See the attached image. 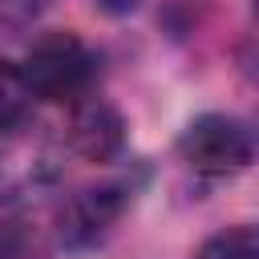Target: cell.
<instances>
[{
    "mask_svg": "<svg viewBox=\"0 0 259 259\" xmlns=\"http://www.w3.org/2000/svg\"><path fill=\"white\" fill-rule=\"evenodd\" d=\"M65 182V138L24 113L12 125H0V202L32 206L45 202Z\"/></svg>",
    "mask_w": 259,
    "mask_h": 259,
    "instance_id": "1",
    "label": "cell"
},
{
    "mask_svg": "<svg viewBox=\"0 0 259 259\" xmlns=\"http://www.w3.org/2000/svg\"><path fill=\"white\" fill-rule=\"evenodd\" d=\"M130 202V190L121 182H101V186H85L77 190L61 214H57V235L65 247H93L109 235V227L121 219Z\"/></svg>",
    "mask_w": 259,
    "mask_h": 259,
    "instance_id": "4",
    "label": "cell"
},
{
    "mask_svg": "<svg viewBox=\"0 0 259 259\" xmlns=\"http://www.w3.org/2000/svg\"><path fill=\"white\" fill-rule=\"evenodd\" d=\"M65 138H69V146H73L81 158H89V162H109V158H117V150H121V142H125V121H121V113H117L109 101L85 93V97L73 101Z\"/></svg>",
    "mask_w": 259,
    "mask_h": 259,
    "instance_id": "5",
    "label": "cell"
},
{
    "mask_svg": "<svg viewBox=\"0 0 259 259\" xmlns=\"http://www.w3.org/2000/svg\"><path fill=\"white\" fill-rule=\"evenodd\" d=\"M93 53L73 36V32H49L32 45L24 69V81L32 97L45 101H77L93 85Z\"/></svg>",
    "mask_w": 259,
    "mask_h": 259,
    "instance_id": "2",
    "label": "cell"
},
{
    "mask_svg": "<svg viewBox=\"0 0 259 259\" xmlns=\"http://www.w3.org/2000/svg\"><path fill=\"white\" fill-rule=\"evenodd\" d=\"M0 259H32V243L16 227H0Z\"/></svg>",
    "mask_w": 259,
    "mask_h": 259,
    "instance_id": "9",
    "label": "cell"
},
{
    "mask_svg": "<svg viewBox=\"0 0 259 259\" xmlns=\"http://www.w3.org/2000/svg\"><path fill=\"white\" fill-rule=\"evenodd\" d=\"M178 154L198 174H235V170L251 166L255 134H251L247 121H239L231 113H206V117H194L182 130Z\"/></svg>",
    "mask_w": 259,
    "mask_h": 259,
    "instance_id": "3",
    "label": "cell"
},
{
    "mask_svg": "<svg viewBox=\"0 0 259 259\" xmlns=\"http://www.w3.org/2000/svg\"><path fill=\"white\" fill-rule=\"evenodd\" d=\"M97 8H101V12H109V16H125V12H134V8H138V0H97Z\"/></svg>",
    "mask_w": 259,
    "mask_h": 259,
    "instance_id": "10",
    "label": "cell"
},
{
    "mask_svg": "<svg viewBox=\"0 0 259 259\" xmlns=\"http://www.w3.org/2000/svg\"><path fill=\"white\" fill-rule=\"evenodd\" d=\"M198 259H259V235L251 227H227L202 243Z\"/></svg>",
    "mask_w": 259,
    "mask_h": 259,
    "instance_id": "7",
    "label": "cell"
},
{
    "mask_svg": "<svg viewBox=\"0 0 259 259\" xmlns=\"http://www.w3.org/2000/svg\"><path fill=\"white\" fill-rule=\"evenodd\" d=\"M32 113V89L24 81V69L16 61H0V125L20 121Z\"/></svg>",
    "mask_w": 259,
    "mask_h": 259,
    "instance_id": "6",
    "label": "cell"
},
{
    "mask_svg": "<svg viewBox=\"0 0 259 259\" xmlns=\"http://www.w3.org/2000/svg\"><path fill=\"white\" fill-rule=\"evenodd\" d=\"M53 0H0V28H24L32 24Z\"/></svg>",
    "mask_w": 259,
    "mask_h": 259,
    "instance_id": "8",
    "label": "cell"
}]
</instances>
